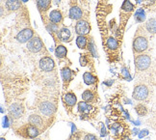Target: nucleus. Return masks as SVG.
<instances>
[{"mask_svg":"<svg viewBox=\"0 0 156 140\" xmlns=\"http://www.w3.org/2000/svg\"><path fill=\"white\" fill-rule=\"evenodd\" d=\"M53 1H54V3H55L56 5H59L60 2H61V0H53Z\"/></svg>","mask_w":156,"mask_h":140,"instance_id":"obj_36","label":"nucleus"},{"mask_svg":"<svg viewBox=\"0 0 156 140\" xmlns=\"http://www.w3.org/2000/svg\"><path fill=\"white\" fill-rule=\"evenodd\" d=\"M49 20L54 23L58 24L63 20V16L62 13L59 10H53L49 13Z\"/></svg>","mask_w":156,"mask_h":140,"instance_id":"obj_15","label":"nucleus"},{"mask_svg":"<svg viewBox=\"0 0 156 140\" xmlns=\"http://www.w3.org/2000/svg\"><path fill=\"white\" fill-rule=\"evenodd\" d=\"M113 81H107V82H104V84H107V85H111V83H112Z\"/></svg>","mask_w":156,"mask_h":140,"instance_id":"obj_37","label":"nucleus"},{"mask_svg":"<svg viewBox=\"0 0 156 140\" xmlns=\"http://www.w3.org/2000/svg\"><path fill=\"white\" fill-rule=\"evenodd\" d=\"M151 64V58L147 54H140L135 57V67L138 71H146Z\"/></svg>","mask_w":156,"mask_h":140,"instance_id":"obj_1","label":"nucleus"},{"mask_svg":"<svg viewBox=\"0 0 156 140\" xmlns=\"http://www.w3.org/2000/svg\"><path fill=\"white\" fill-rule=\"evenodd\" d=\"M94 107L86 101H80L78 103V111L82 115H89L92 111H94Z\"/></svg>","mask_w":156,"mask_h":140,"instance_id":"obj_12","label":"nucleus"},{"mask_svg":"<svg viewBox=\"0 0 156 140\" xmlns=\"http://www.w3.org/2000/svg\"><path fill=\"white\" fill-rule=\"evenodd\" d=\"M3 127H9V122H8V118L7 117H5L4 118V122H3Z\"/></svg>","mask_w":156,"mask_h":140,"instance_id":"obj_34","label":"nucleus"},{"mask_svg":"<svg viewBox=\"0 0 156 140\" xmlns=\"http://www.w3.org/2000/svg\"><path fill=\"white\" fill-rule=\"evenodd\" d=\"M82 99L84 101L86 102H94L95 101V94L93 92L92 90H86L84 91L82 94Z\"/></svg>","mask_w":156,"mask_h":140,"instance_id":"obj_19","label":"nucleus"},{"mask_svg":"<svg viewBox=\"0 0 156 140\" xmlns=\"http://www.w3.org/2000/svg\"><path fill=\"white\" fill-rule=\"evenodd\" d=\"M145 19H146V13H145V11H144V9L142 8L138 9L135 13V20L138 22H142L145 20Z\"/></svg>","mask_w":156,"mask_h":140,"instance_id":"obj_26","label":"nucleus"},{"mask_svg":"<svg viewBox=\"0 0 156 140\" xmlns=\"http://www.w3.org/2000/svg\"><path fill=\"white\" fill-rule=\"evenodd\" d=\"M84 140H99L97 136L92 134V133H88V134L85 135V137H84Z\"/></svg>","mask_w":156,"mask_h":140,"instance_id":"obj_32","label":"nucleus"},{"mask_svg":"<svg viewBox=\"0 0 156 140\" xmlns=\"http://www.w3.org/2000/svg\"><path fill=\"white\" fill-rule=\"evenodd\" d=\"M21 2H23V3H26V2H28V0H21Z\"/></svg>","mask_w":156,"mask_h":140,"instance_id":"obj_38","label":"nucleus"},{"mask_svg":"<svg viewBox=\"0 0 156 140\" xmlns=\"http://www.w3.org/2000/svg\"><path fill=\"white\" fill-rule=\"evenodd\" d=\"M28 122H29V124L37 127H39V129L43 127V125H44L43 118H41L38 114H31L30 115L29 118H28Z\"/></svg>","mask_w":156,"mask_h":140,"instance_id":"obj_14","label":"nucleus"},{"mask_svg":"<svg viewBox=\"0 0 156 140\" xmlns=\"http://www.w3.org/2000/svg\"><path fill=\"white\" fill-rule=\"evenodd\" d=\"M5 6L9 11H17L21 7V0H7Z\"/></svg>","mask_w":156,"mask_h":140,"instance_id":"obj_16","label":"nucleus"},{"mask_svg":"<svg viewBox=\"0 0 156 140\" xmlns=\"http://www.w3.org/2000/svg\"><path fill=\"white\" fill-rule=\"evenodd\" d=\"M122 76L125 78V79H127V80L131 79V76H130V75H129V72H128L126 69H125V68H123V69H122Z\"/></svg>","mask_w":156,"mask_h":140,"instance_id":"obj_30","label":"nucleus"},{"mask_svg":"<svg viewBox=\"0 0 156 140\" xmlns=\"http://www.w3.org/2000/svg\"><path fill=\"white\" fill-rule=\"evenodd\" d=\"M146 28L151 34H156V19L148 20L146 23Z\"/></svg>","mask_w":156,"mask_h":140,"instance_id":"obj_22","label":"nucleus"},{"mask_svg":"<svg viewBox=\"0 0 156 140\" xmlns=\"http://www.w3.org/2000/svg\"><path fill=\"white\" fill-rule=\"evenodd\" d=\"M37 5L41 11H46L50 7L51 0H37Z\"/></svg>","mask_w":156,"mask_h":140,"instance_id":"obj_24","label":"nucleus"},{"mask_svg":"<svg viewBox=\"0 0 156 140\" xmlns=\"http://www.w3.org/2000/svg\"><path fill=\"white\" fill-rule=\"evenodd\" d=\"M135 110L139 116H145V115H147V106L142 105V103H139V105H137L135 106Z\"/></svg>","mask_w":156,"mask_h":140,"instance_id":"obj_27","label":"nucleus"},{"mask_svg":"<svg viewBox=\"0 0 156 140\" xmlns=\"http://www.w3.org/2000/svg\"><path fill=\"white\" fill-rule=\"evenodd\" d=\"M147 134H148V131H147V130H143V131H141L140 133H139V137H140V138H143V137L147 136Z\"/></svg>","mask_w":156,"mask_h":140,"instance_id":"obj_33","label":"nucleus"},{"mask_svg":"<svg viewBox=\"0 0 156 140\" xmlns=\"http://www.w3.org/2000/svg\"><path fill=\"white\" fill-rule=\"evenodd\" d=\"M26 47H27V50L29 51H31L33 53H38V52H40L41 50H43L44 44H43V42H41V38L34 37L32 40H30L27 42Z\"/></svg>","mask_w":156,"mask_h":140,"instance_id":"obj_8","label":"nucleus"},{"mask_svg":"<svg viewBox=\"0 0 156 140\" xmlns=\"http://www.w3.org/2000/svg\"><path fill=\"white\" fill-rule=\"evenodd\" d=\"M39 67L41 71H44L45 72H49L55 68V63H54V60L51 57L44 56L40 60Z\"/></svg>","mask_w":156,"mask_h":140,"instance_id":"obj_9","label":"nucleus"},{"mask_svg":"<svg viewBox=\"0 0 156 140\" xmlns=\"http://www.w3.org/2000/svg\"><path fill=\"white\" fill-rule=\"evenodd\" d=\"M39 110L44 116H52L56 111V105L52 101H44L40 103Z\"/></svg>","mask_w":156,"mask_h":140,"instance_id":"obj_4","label":"nucleus"},{"mask_svg":"<svg viewBox=\"0 0 156 140\" xmlns=\"http://www.w3.org/2000/svg\"><path fill=\"white\" fill-rule=\"evenodd\" d=\"M89 50H90V52H91L94 56H97V52H95V47H94V45L93 42H91L89 44Z\"/></svg>","mask_w":156,"mask_h":140,"instance_id":"obj_29","label":"nucleus"},{"mask_svg":"<svg viewBox=\"0 0 156 140\" xmlns=\"http://www.w3.org/2000/svg\"><path fill=\"white\" fill-rule=\"evenodd\" d=\"M61 76L63 78L64 84L67 85L71 80V77H73V72H71V70L69 68H68V67H65V68H63L61 71Z\"/></svg>","mask_w":156,"mask_h":140,"instance_id":"obj_17","label":"nucleus"},{"mask_svg":"<svg viewBox=\"0 0 156 140\" xmlns=\"http://www.w3.org/2000/svg\"><path fill=\"white\" fill-rule=\"evenodd\" d=\"M1 140H6V139H5V138H3V137H2V138H1Z\"/></svg>","mask_w":156,"mask_h":140,"instance_id":"obj_40","label":"nucleus"},{"mask_svg":"<svg viewBox=\"0 0 156 140\" xmlns=\"http://www.w3.org/2000/svg\"><path fill=\"white\" fill-rule=\"evenodd\" d=\"M34 140H43V139H40V138H36V139H34Z\"/></svg>","mask_w":156,"mask_h":140,"instance_id":"obj_39","label":"nucleus"},{"mask_svg":"<svg viewBox=\"0 0 156 140\" xmlns=\"http://www.w3.org/2000/svg\"><path fill=\"white\" fill-rule=\"evenodd\" d=\"M63 101L67 106L73 107L76 105L77 98L73 92H68L63 96Z\"/></svg>","mask_w":156,"mask_h":140,"instance_id":"obj_11","label":"nucleus"},{"mask_svg":"<svg viewBox=\"0 0 156 140\" xmlns=\"http://www.w3.org/2000/svg\"><path fill=\"white\" fill-rule=\"evenodd\" d=\"M106 46L107 47L109 48L110 50H116L118 46H119V44H118V41L113 38V37H109L107 39V42H106Z\"/></svg>","mask_w":156,"mask_h":140,"instance_id":"obj_25","label":"nucleus"},{"mask_svg":"<svg viewBox=\"0 0 156 140\" xmlns=\"http://www.w3.org/2000/svg\"><path fill=\"white\" fill-rule=\"evenodd\" d=\"M67 54H68V50H67V47L64 46H58L56 47V50H55V55L57 58H60V59H62V58H65V57H67Z\"/></svg>","mask_w":156,"mask_h":140,"instance_id":"obj_21","label":"nucleus"},{"mask_svg":"<svg viewBox=\"0 0 156 140\" xmlns=\"http://www.w3.org/2000/svg\"><path fill=\"white\" fill-rule=\"evenodd\" d=\"M149 95L148 88L144 84H139L135 86L134 91H133V99L136 101H146Z\"/></svg>","mask_w":156,"mask_h":140,"instance_id":"obj_3","label":"nucleus"},{"mask_svg":"<svg viewBox=\"0 0 156 140\" xmlns=\"http://www.w3.org/2000/svg\"><path fill=\"white\" fill-rule=\"evenodd\" d=\"M34 38V31L31 28H24L16 35V41L20 44H25Z\"/></svg>","mask_w":156,"mask_h":140,"instance_id":"obj_6","label":"nucleus"},{"mask_svg":"<svg viewBox=\"0 0 156 140\" xmlns=\"http://www.w3.org/2000/svg\"><path fill=\"white\" fill-rule=\"evenodd\" d=\"M23 111H24V109H23L22 105H20V103H13L9 108L10 116L14 119L20 118L23 114Z\"/></svg>","mask_w":156,"mask_h":140,"instance_id":"obj_10","label":"nucleus"},{"mask_svg":"<svg viewBox=\"0 0 156 140\" xmlns=\"http://www.w3.org/2000/svg\"><path fill=\"white\" fill-rule=\"evenodd\" d=\"M79 63H80V65H81L82 67L87 66L88 60H87V58H86V56H85V55H82V56L79 58Z\"/></svg>","mask_w":156,"mask_h":140,"instance_id":"obj_31","label":"nucleus"},{"mask_svg":"<svg viewBox=\"0 0 156 140\" xmlns=\"http://www.w3.org/2000/svg\"><path fill=\"white\" fill-rule=\"evenodd\" d=\"M83 80L87 85H94L98 82V77L94 76L90 72H84V75H83Z\"/></svg>","mask_w":156,"mask_h":140,"instance_id":"obj_18","label":"nucleus"},{"mask_svg":"<svg viewBox=\"0 0 156 140\" xmlns=\"http://www.w3.org/2000/svg\"><path fill=\"white\" fill-rule=\"evenodd\" d=\"M70 36H71V34H70L69 29V28H66V27L62 28V29L59 31V33H58V37H59V39L61 40V41H63V42H67V41H69V38H70Z\"/></svg>","mask_w":156,"mask_h":140,"instance_id":"obj_20","label":"nucleus"},{"mask_svg":"<svg viewBox=\"0 0 156 140\" xmlns=\"http://www.w3.org/2000/svg\"><path fill=\"white\" fill-rule=\"evenodd\" d=\"M133 50L136 53H142L144 51H146L148 47V42L147 39L144 36H138L133 41Z\"/></svg>","mask_w":156,"mask_h":140,"instance_id":"obj_2","label":"nucleus"},{"mask_svg":"<svg viewBox=\"0 0 156 140\" xmlns=\"http://www.w3.org/2000/svg\"><path fill=\"white\" fill-rule=\"evenodd\" d=\"M69 16L71 20H80L83 17V12L79 7H78V6H73V7L69 9Z\"/></svg>","mask_w":156,"mask_h":140,"instance_id":"obj_13","label":"nucleus"},{"mask_svg":"<svg viewBox=\"0 0 156 140\" xmlns=\"http://www.w3.org/2000/svg\"><path fill=\"white\" fill-rule=\"evenodd\" d=\"M101 131H102V133H101V134H102V136H104L106 134V130L104 129V126L103 125H102V130H101Z\"/></svg>","mask_w":156,"mask_h":140,"instance_id":"obj_35","label":"nucleus"},{"mask_svg":"<svg viewBox=\"0 0 156 140\" xmlns=\"http://www.w3.org/2000/svg\"><path fill=\"white\" fill-rule=\"evenodd\" d=\"M20 134L26 138H35L40 134V129L31 124L25 125L20 129Z\"/></svg>","mask_w":156,"mask_h":140,"instance_id":"obj_5","label":"nucleus"},{"mask_svg":"<svg viewBox=\"0 0 156 140\" xmlns=\"http://www.w3.org/2000/svg\"><path fill=\"white\" fill-rule=\"evenodd\" d=\"M88 44V39L86 36H78L76 38V45L80 50H85Z\"/></svg>","mask_w":156,"mask_h":140,"instance_id":"obj_23","label":"nucleus"},{"mask_svg":"<svg viewBox=\"0 0 156 140\" xmlns=\"http://www.w3.org/2000/svg\"><path fill=\"white\" fill-rule=\"evenodd\" d=\"M91 31V25L85 20H78L75 24V32L78 36H86Z\"/></svg>","mask_w":156,"mask_h":140,"instance_id":"obj_7","label":"nucleus"},{"mask_svg":"<svg viewBox=\"0 0 156 140\" xmlns=\"http://www.w3.org/2000/svg\"><path fill=\"white\" fill-rule=\"evenodd\" d=\"M122 10L124 11V12H132L134 10V5L132 4L129 0H125V1L123 2L122 6Z\"/></svg>","mask_w":156,"mask_h":140,"instance_id":"obj_28","label":"nucleus"}]
</instances>
